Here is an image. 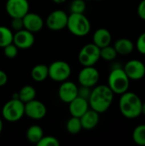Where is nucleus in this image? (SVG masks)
<instances>
[{
	"label": "nucleus",
	"mask_w": 145,
	"mask_h": 146,
	"mask_svg": "<svg viewBox=\"0 0 145 146\" xmlns=\"http://www.w3.org/2000/svg\"><path fill=\"white\" fill-rule=\"evenodd\" d=\"M114 92L108 85H99L94 86L89 98V105L99 114L105 113L114 101Z\"/></svg>",
	"instance_id": "1"
},
{
	"label": "nucleus",
	"mask_w": 145,
	"mask_h": 146,
	"mask_svg": "<svg viewBox=\"0 0 145 146\" xmlns=\"http://www.w3.org/2000/svg\"><path fill=\"white\" fill-rule=\"evenodd\" d=\"M143 102L134 92L127 91L121 95L119 109L121 115L126 119H136L142 115Z\"/></svg>",
	"instance_id": "2"
},
{
	"label": "nucleus",
	"mask_w": 145,
	"mask_h": 146,
	"mask_svg": "<svg viewBox=\"0 0 145 146\" xmlns=\"http://www.w3.org/2000/svg\"><path fill=\"white\" fill-rule=\"evenodd\" d=\"M130 79L125 73L123 68H113L109 74L108 86L111 89L114 94L121 95L126 92L130 87Z\"/></svg>",
	"instance_id": "3"
},
{
	"label": "nucleus",
	"mask_w": 145,
	"mask_h": 146,
	"mask_svg": "<svg viewBox=\"0 0 145 146\" xmlns=\"http://www.w3.org/2000/svg\"><path fill=\"white\" fill-rule=\"evenodd\" d=\"M67 27L72 34L84 37L90 33L91 26L89 19L84 14L71 13L68 15Z\"/></svg>",
	"instance_id": "4"
},
{
	"label": "nucleus",
	"mask_w": 145,
	"mask_h": 146,
	"mask_svg": "<svg viewBox=\"0 0 145 146\" xmlns=\"http://www.w3.org/2000/svg\"><path fill=\"white\" fill-rule=\"evenodd\" d=\"M25 115V104L19 98H12L8 101L2 109L3 119L9 122H16Z\"/></svg>",
	"instance_id": "5"
},
{
	"label": "nucleus",
	"mask_w": 145,
	"mask_h": 146,
	"mask_svg": "<svg viewBox=\"0 0 145 146\" xmlns=\"http://www.w3.org/2000/svg\"><path fill=\"white\" fill-rule=\"evenodd\" d=\"M79 62L83 66H94L100 59V48L91 43L84 45L79 53Z\"/></svg>",
	"instance_id": "6"
},
{
	"label": "nucleus",
	"mask_w": 145,
	"mask_h": 146,
	"mask_svg": "<svg viewBox=\"0 0 145 146\" xmlns=\"http://www.w3.org/2000/svg\"><path fill=\"white\" fill-rule=\"evenodd\" d=\"M49 77L56 82L67 80L72 73L70 65L64 61H55L49 67Z\"/></svg>",
	"instance_id": "7"
},
{
	"label": "nucleus",
	"mask_w": 145,
	"mask_h": 146,
	"mask_svg": "<svg viewBox=\"0 0 145 146\" xmlns=\"http://www.w3.org/2000/svg\"><path fill=\"white\" fill-rule=\"evenodd\" d=\"M100 74L94 66H85L79 71L78 80L80 86L92 88L96 86L99 81Z\"/></svg>",
	"instance_id": "8"
},
{
	"label": "nucleus",
	"mask_w": 145,
	"mask_h": 146,
	"mask_svg": "<svg viewBox=\"0 0 145 146\" xmlns=\"http://www.w3.org/2000/svg\"><path fill=\"white\" fill-rule=\"evenodd\" d=\"M68 19V15L65 11L62 9H56L52 11L48 15L45 24L50 30L57 32L67 27Z\"/></svg>",
	"instance_id": "9"
},
{
	"label": "nucleus",
	"mask_w": 145,
	"mask_h": 146,
	"mask_svg": "<svg viewBox=\"0 0 145 146\" xmlns=\"http://www.w3.org/2000/svg\"><path fill=\"white\" fill-rule=\"evenodd\" d=\"M29 8L28 0H7L5 4L6 12L11 18H22L29 12Z\"/></svg>",
	"instance_id": "10"
},
{
	"label": "nucleus",
	"mask_w": 145,
	"mask_h": 146,
	"mask_svg": "<svg viewBox=\"0 0 145 146\" xmlns=\"http://www.w3.org/2000/svg\"><path fill=\"white\" fill-rule=\"evenodd\" d=\"M123 69L130 80H140L145 76V64L138 59L128 61Z\"/></svg>",
	"instance_id": "11"
},
{
	"label": "nucleus",
	"mask_w": 145,
	"mask_h": 146,
	"mask_svg": "<svg viewBox=\"0 0 145 146\" xmlns=\"http://www.w3.org/2000/svg\"><path fill=\"white\" fill-rule=\"evenodd\" d=\"M47 112L45 105L36 99H32L25 104V115L32 120L43 119Z\"/></svg>",
	"instance_id": "12"
},
{
	"label": "nucleus",
	"mask_w": 145,
	"mask_h": 146,
	"mask_svg": "<svg viewBox=\"0 0 145 146\" xmlns=\"http://www.w3.org/2000/svg\"><path fill=\"white\" fill-rule=\"evenodd\" d=\"M35 38L32 32L23 28L14 33L13 43L17 46L18 49L26 50L32 47L34 44Z\"/></svg>",
	"instance_id": "13"
},
{
	"label": "nucleus",
	"mask_w": 145,
	"mask_h": 146,
	"mask_svg": "<svg viewBox=\"0 0 145 146\" xmlns=\"http://www.w3.org/2000/svg\"><path fill=\"white\" fill-rule=\"evenodd\" d=\"M78 86L73 81L68 80L62 82L58 89V97L60 100L65 104H69L78 96Z\"/></svg>",
	"instance_id": "14"
},
{
	"label": "nucleus",
	"mask_w": 145,
	"mask_h": 146,
	"mask_svg": "<svg viewBox=\"0 0 145 146\" xmlns=\"http://www.w3.org/2000/svg\"><path fill=\"white\" fill-rule=\"evenodd\" d=\"M22 20H23L24 28L32 32V33H38L40 30H42L44 25L42 17L35 13L28 12L22 17Z\"/></svg>",
	"instance_id": "15"
},
{
	"label": "nucleus",
	"mask_w": 145,
	"mask_h": 146,
	"mask_svg": "<svg viewBox=\"0 0 145 146\" xmlns=\"http://www.w3.org/2000/svg\"><path fill=\"white\" fill-rule=\"evenodd\" d=\"M68 104V110L71 115L79 118H80L89 110L90 107L88 100L78 96L73 100H72Z\"/></svg>",
	"instance_id": "16"
},
{
	"label": "nucleus",
	"mask_w": 145,
	"mask_h": 146,
	"mask_svg": "<svg viewBox=\"0 0 145 146\" xmlns=\"http://www.w3.org/2000/svg\"><path fill=\"white\" fill-rule=\"evenodd\" d=\"M99 113L92 109H89L79 119L81 121V126L83 129L91 130L95 128L99 123Z\"/></svg>",
	"instance_id": "17"
},
{
	"label": "nucleus",
	"mask_w": 145,
	"mask_h": 146,
	"mask_svg": "<svg viewBox=\"0 0 145 146\" xmlns=\"http://www.w3.org/2000/svg\"><path fill=\"white\" fill-rule=\"evenodd\" d=\"M93 44H95L100 49L109 45L112 41L111 33L107 28H98L95 31L93 34Z\"/></svg>",
	"instance_id": "18"
},
{
	"label": "nucleus",
	"mask_w": 145,
	"mask_h": 146,
	"mask_svg": "<svg viewBox=\"0 0 145 146\" xmlns=\"http://www.w3.org/2000/svg\"><path fill=\"white\" fill-rule=\"evenodd\" d=\"M114 47L118 55L126 56L131 54L134 50V44L133 42L126 38H121L117 39L115 44Z\"/></svg>",
	"instance_id": "19"
},
{
	"label": "nucleus",
	"mask_w": 145,
	"mask_h": 146,
	"mask_svg": "<svg viewBox=\"0 0 145 146\" xmlns=\"http://www.w3.org/2000/svg\"><path fill=\"white\" fill-rule=\"evenodd\" d=\"M32 79L37 82H42L49 77V68L45 64L35 65L31 71Z\"/></svg>",
	"instance_id": "20"
},
{
	"label": "nucleus",
	"mask_w": 145,
	"mask_h": 146,
	"mask_svg": "<svg viewBox=\"0 0 145 146\" xmlns=\"http://www.w3.org/2000/svg\"><path fill=\"white\" fill-rule=\"evenodd\" d=\"M26 136V139L30 143L37 145V143L44 136V130L42 129L41 127H39L38 125H32L27 128Z\"/></svg>",
	"instance_id": "21"
},
{
	"label": "nucleus",
	"mask_w": 145,
	"mask_h": 146,
	"mask_svg": "<svg viewBox=\"0 0 145 146\" xmlns=\"http://www.w3.org/2000/svg\"><path fill=\"white\" fill-rule=\"evenodd\" d=\"M18 95H19V99L22 101L24 104H26L32 99H35L36 90L32 86H24L19 91Z\"/></svg>",
	"instance_id": "22"
},
{
	"label": "nucleus",
	"mask_w": 145,
	"mask_h": 146,
	"mask_svg": "<svg viewBox=\"0 0 145 146\" xmlns=\"http://www.w3.org/2000/svg\"><path fill=\"white\" fill-rule=\"evenodd\" d=\"M14 33L11 29L7 27L0 26V47L3 48L6 45L13 43Z\"/></svg>",
	"instance_id": "23"
},
{
	"label": "nucleus",
	"mask_w": 145,
	"mask_h": 146,
	"mask_svg": "<svg viewBox=\"0 0 145 146\" xmlns=\"http://www.w3.org/2000/svg\"><path fill=\"white\" fill-rule=\"evenodd\" d=\"M132 140L138 145L145 146V124H140L133 129Z\"/></svg>",
	"instance_id": "24"
},
{
	"label": "nucleus",
	"mask_w": 145,
	"mask_h": 146,
	"mask_svg": "<svg viewBox=\"0 0 145 146\" xmlns=\"http://www.w3.org/2000/svg\"><path fill=\"white\" fill-rule=\"evenodd\" d=\"M66 128H67V131L70 134H73V135L78 134L82 129L80 119L79 117L72 116L68 121V122L66 124Z\"/></svg>",
	"instance_id": "25"
},
{
	"label": "nucleus",
	"mask_w": 145,
	"mask_h": 146,
	"mask_svg": "<svg viewBox=\"0 0 145 146\" xmlns=\"http://www.w3.org/2000/svg\"><path fill=\"white\" fill-rule=\"evenodd\" d=\"M117 55L118 54L115 47L111 46L110 44L100 49V58L105 61H108V62L114 61L117 57Z\"/></svg>",
	"instance_id": "26"
},
{
	"label": "nucleus",
	"mask_w": 145,
	"mask_h": 146,
	"mask_svg": "<svg viewBox=\"0 0 145 146\" xmlns=\"http://www.w3.org/2000/svg\"><path fill=\"white\" fill-rule=\"evenodd\" d=\"M86 9V3L85 0H73L70 4L71 13L84 14Z\"/></svg>",
	"instance_id": "27"
},
{
	"label": "nucleus",
	"mask_w": 145,
	"mask_h": 146,
	"mask_svg": "<svg viewBox=\"0 0 145 146\" xmlns=\"http://www.w3.org/2000/svg\"><path fill=\"white\" fill-rule=\"evenodd\" d=\"M38 146H59L60 142L53 136H43V138L37 143Z\"/></svg>",
	"instance_id": "28"
},
{
	"label": "nucleus",
	"mask_w": 145,
	"mask_h": 146,
	"mask_svg": "<svg viewBox=\"0 0 145 146\" xmlns=\"http://www.w3.org/2000/svg\"><path fill=\"white\" fill-rule=\"evenodd\" d=\"M3 53L7 58L13 59V58L16 57V56L18 54V48L14 43H11V44L6 45L5 47H3Z\"/></svg>",
	"instance_id": "29"
},
{
	"label": "nucleus",
	"mask_w": 145,
	"mask_h": 146,
	"mask_svg": "<svg viewBox=\"0 0 145 146\" xmlns=\"http://www.w3.org/2000/svg\"><path fill=\"white\" fill-rule=\"evenodd\" d=\"M136 49L140 54L145 56V32L138 36L136 42Z\"/></svg>",
	"instance_id": "30"
},
{
	"label": "nucleus",
	"mask_w": 145,
	"mask_h": 146,
	"mask_svg": "<svg viewBox=\"0 0 145 146\" xmlns=\"http://www.w3.org/2000/svg\"><path fill=\"white\" fill-rule=\"evenodd\" d=\"M11 28L13 31L17 32L20 31L21 29L24 28V25H23V20L21 17H15V18H12L11 21Z\"/></svg>",
	"instance_id": "31"
},
{
	"label": "nucleus",
	"mask_w": 145,
	"mask_h": 146,
	"mask_svg": "<svg viewBox=\"0 0 145 146\" xmlns=\"http://www.w3.org/2000/svg\"><path fill=\"white\" fill-rule=\"evenodd\" d=\"M91 92V88L90 87L80 86V87L78 88V97H80L86 100H89Z\"/></svg>",
	"instance_id": "32"
},
{
	"label": "nucleus",
	"mask_w": 145,
	"mask_h": 146,
	"mask_svg": "<svg viewBox=\"0 0 145 146\" xmlns=\"http://www.w3.org/2000/svg\"><path fill=\"white\" fill-rule=\"evenodd\" d=\"M138 15L140 19L145 21V0H142L138 6Z\"/></svg>",
	"instance_id": "33"
},
{
	"label": "nucleus",
	"mask_w": 145,
	"mask_h": 146,
	"mask_svg": "<svg viewBox=\"0 0 145 146\" xmlns=\"http://www.w3.org/2000/svg\"><path fill=\"white\" fill-rule=\"evenodd\" d=\"M7 82H8V75H7V74L3 70L0 69V87L5 86L7 84Z\"/></svg>",
	"instance_id": "34"
},
{
	"label": "nucleus",
	"mask_w": 145,
	"mask_h": 146,
	"mask_svg": "<svg viewBox=\"0 0 145 146\" xmlns=\"http://www.w3.org/2000/svg\"><path fill=\"white\" fill-rule=\"evenodd\" d=\"M55 3H58V4H60V3H65L67 0H52Z\"/></svg>",
	"instance_id": "35"
},
{
	"label": "nucleus",
	"mask_w": 145,
	"mask_h": 146,
	"mask_svg": "<svg viewBox=\"0 0 145 146\" xmlns=\"http://www.w3.org/2000/svg\"><path fill=\"white\" fill-rule=\"evenodd\" d=\"M142 115H145V102L143 103V105H142Z\"/></svg>",
	"instance_id": "36"
},
{
	"label": "nucleus",
	"mask_w": 145,
	"mask_h": 146,
	"mask_svg": "<svg viewBox=\"0 0 145 146\" xmlns=\"http://www.w3.org/2000/svg\"><path fill=\"white\" fill-rule=\"evenodd\" d=\"M3 121L0 119V134H1V133H2V131H3Z\"/></svg>",
	"instance_id": "37"
},
{
	"label": "nucleus",
	"mask_w": 145,
	"mask_h": 146,
	"mask_svg": "<svg viewBox=\"0 0 145 146\" xmlns=\"http://www.w3.org/2000/svg\"><path fill=\"white\" fill-rule=\"evenodd\" d=\"M97 1H102V0H97Z\"/></svg>",
	"instance_id": "38"
}]
</instances>
